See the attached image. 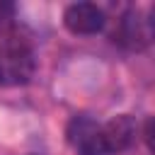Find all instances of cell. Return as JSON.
<instances>
[{"label":"cell","mask_w":155,"mask_h":155,"mask_svg":"<svg viewBox=\"0 0 155 155\" xmlns=\"http://www.w3.org/2000/svg\"><path fill=\"white\" fill-rule=\"evenodd\" d=\"M36 56L31 44L19 34L0 36V87H22L34 78Z\"/></svg>","instance_id":"6da1fadb"},{"label":"cell","mask_w":155,"mask_h":155,"mask_svg":"<svg viewBox=\"0 0 155 155\" xmlns=\"http://www.w3.org/2000/svg\"><path fill=\"white\" fill-rule=\"evenodd\" d=\"M65 140L75 155H107L102 140V124L87 114H78L65 126Z\"/></svg>","instance_id":"7a4b0ae2"},{"label":"cell","mask_w":155,"mask_h":155,"mask_svg":"<svg viewBox=\"0 0 155 155\" xmlns=\"http://www.w3.org/2000/svg\"><path fill=\"white\" fill-rule=\"evenodd\" d=\"M153 39V24L148 17H143L138 10H128L121 15L116 29H114V41L128 51H145Z\"/></svg>","instance_id":"3957f363"},{"label":"cell","mask_w":155,"mask_h":155,"mask_svg":"<svg viewBox=\"0 0 155 155\" xmlns=\"http://www.w3.org/2000/svg\"><path fill=\"white\" fill-rule=\"evenodd\" d=\"M63 24L75 36H92L104 29L107 15L94 2H73L63 10Z\"/></svg>","instance_id":"277c9868"},{"label":"cell","mask_w":155,"mask_h":155,"mask_svg":"<svg viewBox=\"0 0 155 155\" xmlns=\"http://www.w3.org/2000/svg\"><path fill=\"white\" fill-rule=\"evenodd\" d=\"M136 133H138V124L133 116H128V114L111 116L107 124H102V140H104L107 155L128 150L136 140Z\"/></svg>","instance_id":"5b68a950"},{"label":"cell","mask_w":155,"mask_h":155,"mask_svg":"<svg viewBox=\"0 0 155 155\" xmlns=\"http://www.w3.org/2000/svg\"><path fill=\"white\" fill-rule=\"evenodd\" d=\"M12 15H15V5L0 2V24H7V22L12 19Z\"/></svg>","instance_id":"8992f818"},{"label":"cell","mask_w":155,"mask_h":155,"mask_svg":"<svg viewBox=\"0 0 155 155\" xmlns=\"http://www.w3.org/2000/svg\"><path fill=\"white\" fill-rule=\"evenodd\" d=\"M143 138H145L148 148L153 150V119H148V121H145V131H143Z\"/></svg>","instance_id":"52a82bcc"}]
</instances>
